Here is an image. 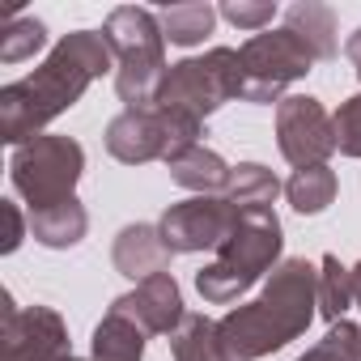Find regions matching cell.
I'll use <instances>...</instances> for the list:
<instances>
[{
    "label": "cell",
    "instance_id": "52a82bcc",
    "mask_svg": "<svg viewBox=\"0 0 361 361\" xmlns=\"http://www.w3.org/2000/svg\"><path fill=\"white\" fill-rule=\"evenodd\" d=\"M310 68H314V56L293 30L281 26V30L251 35L238 47V102H251V106L276 102L281 106L285 90L293 81H302Z\"/></svg>",
    "mask_w": 361,
    "mask_h": 361
},
{
    "label": "cell",
    "instance_id": "44dd1931",
    "mask_svg": "<svg viewBox=\"0 0 361 361\" xmlns=\"http://www.w3.org/2000/svg\"><path fill=\"white\" fill-rule=\"evenodd\" d=\"M336 170L331 166H306V170H293L289 174V183H285V196L293 204V213L302 217H319L327 204H336Z\"/></svg>",
    "mask_w": 361,
    "mask_h": 361
},
{
    "label": "cell",
    "instance_id": "2e32d148",
    "mask_svg": "<svg viewBox=\"0 0 361 361\" xmlns=\"http://www.w3.org/2000/svg\"><path fill=\"white\" fill-rule=\"evenodd\" d=\"M285 30H293L306 47H310V56H314V64H323V60H331L336 56V13L327 9V5H319V0H298V5H289L285 9Z\"/></svg>",
    "mask_w": 361,
    "mask_h": 361
},
{
    "label": "cell",
    "instance_id": "ffe728a7",
    "mask_svg": "<svg viewBox=\"0 0 361 361\" xmlns=\"http://www.w3.org/2000/svg\"><path fill=\"white\" fill-rule=\"evenodd\" d=\"M217 18H221V13L209 5V0H196V5H166V9H157L161 35H166V43H174V47H196V43H204V39L213 35Z\"/></svg>",
    "mask_w": 361,
    "mask_h": 361
},
{
    "label": "cell",
    "instance_id": "f1b7e54d",
    "mask_svg": "<svg viewBox=\"0 0 361 361\" xmlns=\"http://www.w3.org/2000/svg\"><path fill=\"white\" fill-rule=\"evenodd\" d=\"M353 298H357V306H361V264H353Z\"/></svg>",
    "mask_w": 361,
    "mask_h": 361
},
{
    "label": "cell",
    "instance_id": "8992f818",
    "mask_svg": "<svg viewBox=\"0 0 361 361\" xmlns=\"http://www.w3.org/2000/svg\"><path fill=\"white\" fill-rule=\"evenodd\" d=\"M200 136H204L200 119H188V115L166 111V106H123L102 132L106 153L123 166L170 161L183 149L200 145Z\"/></svg>",
    "mask_w": 361,
    "mask_h": 361
},
{
    "label": "cell",
    "instance_id": "9c48e42d",
    "mask_svg": "<svg viewBox=\"0 0 361 361\" xmlns=\"http://www.w3.org/2000/svg\"><path fill=\"white\" fill-rule=\"evenodd\" d=\"M238 217H243V209L230 204L226 196H192V200L170 204L161 213L157 230L174 255H196V251H217L234 234Z\"/></svg>",
    "mask_w": 361,
    "mask_h": 361
},
{
    "label": "cell",
    "instance_id": "6da1fadb",
    "mask_svg": "<svg viewBox=\"0 0 361 361\" xmlns=\"http://www.w3.org/2000/svg\"><path fill=\"white\" fill-rule=\"evenodd\" d=\"M111 68H115V51L106 47L102 30L64 35L35 73H26L0 90V140L22 149L26 140L43 136V128L56 115L73 111L81 102V94Z\"/></svg>",
    "mask_w": 361,
    "mask_h": 361
},
{
    "label": "cell",
    "instance_id": "cb8c5ba5",
    "mask_svg": "<svg viewBox=\"0 0 361 361\" xmlns=\"http://www.w3.org/2000/svg\"><path fill=\"white\" fill-rule=\"evenodd\" d=\"M298 361H361V323H331L319 344H310Z\"/></svg>",
    "mask_w": 361,
    "mask_h": 361
},
{
    "label": "cell",
    "instance_id": "d6986e66",
    "mask_svg": "<svg viewBox=\"0 0 361 361\" xmlns=\"http://www.w3.org/2000/svg\"><path fill=\"white\" fill-rule=\"evenodd\" d=\"M170 357L174 361H230L221 348V336H217V319L188 310L178 331L170 336Z\"/></svg>",
    "mask_w": 361,
    "mask_h": 361
},
{
    "label": "cell",
    "instance_id": "8fae6325",
    "mask_svg": "<svg viewBox=\"0 0 361 361\" xmlns=\"http://www.w3.org/2000/svg\"><path fill=\"white\" fill-rule=\"evenodd\" d=\"M5 353L9 361H64L73 357L68 323L56 306H18L13 293H5Z\"/></svg>",
    "mask_w": 361,
    "mask_h": 361
},
{
    "label": "cell",
    "instance_id": "f546056e",
    "mask_svg": "<svg viewBox=\"0 0 361 361\" xmlns=\"http://www.w3.org/2000/svg\"><path fill=\"white\" fill-rule=\"evenodd\" d=\"M64 361H85V357H64ZM90 361H94V357H90Z\"/></svg>",
    "mask_w": 361,
    "mask_h": 361
},
{
    "label": "cell",
    "instance_id": "603a6c76",
    "mask_svg": "<svg viewBox=\"0 0 361 361\" xmlns=\"http://www.w3.org/2000/svg\"><path fill=\"white\" fill-rule=\"evenodd\" d=\"M43 47H47V26L39 18H18V13L5 18V26H0V64H22Z\"/></svg>",
    "mask_w": 361,
    "mask_h": 361
},
{
    "label": "cell",
    "instance_id": "ba28073f",
    "mask_svg": "<svg viewBox=\"0 0 361 361\" xmlns=\"http://www.w3.org/2000/svg\"><path fill=\"white\" fill-rule=\"evenodd\" d=\"M234 98H238V47H209L204 56H188L170 64L153 106L204 123L213 111H221Z\"/></svg>",
    "mask_w": 361,
    "mask_h": 361
},
{
    "label": "cell",
    "instance_id": "4fadbf2b",
    "mask_svg": "<svg viewBox=\"0 0 361 361\" xmlns=\"http://www.w3.org/2000/svg\"><path fill=\"white\" fill-rule=\"evenodd\" d=\"M170 259H174V251L161 243V230L149 226V221L123 226V230L115 234L111 264H115L119 276H128V281H136V285L149 281V276H157V272H170Z\"/></svg>",
    "mask_w": 361,
    "mask_h": 361
},
{
    "label": "cell",
    "instance_id": "7c38bea8",
    "mask_svg": "<svg viewBox=\"0 0 361 361\" xmlns=\"http://www.w3.org/2000/svg\"><path fill=\"white\" fill-rule=\"evenodd\" d=\"M111 310L128 314L132 323H140L145 336H174L178 323H183V289H178V281L170 272H157L149 281H140L132 293L115 298Z\"/></svg>",
    "mask_w": 361,
    "mask_h": 361
},
{
    "label": "cell",
    "instance_id": "7402d4cb",
    "mask_svg": "<svg viewBox=\"0 0 361 361\" xmlns=\"http://www.w3.org/2000/svg\"><path fill=\"white\" fill-rule=\"evenodd\" d=\"M353 306H357V298H353V268H344L336 255H323L319 259V314L327 323H340Z\"/></svg>",
    "mask_w": 361,
    "mask_h": 361
},
{
    "label": "cell",
    "instance_id": "5b68a950",
    "mask_svg": "<svg viewBox=\"0 0 361 361\" xmlns=\"http://www.w3.org/2000/svg\"><path fill=\"white\" fill-rule=\"evenodd\" d=\"M81 174H85L81 140L56 136V132H43V136L26 140L22 149H13V161H9V183L30 204V213H43V209L64 204V200H77Z\"/></svg>",
    "mask_w": 361,
    "mask_h": 361
},
{
    "label": "cell",
    "instance_id": "5bb4252c",
    "mask_svg": "<svg viewBox=\"0 0 361 361\" xmlns=\"http://www.w3.org/2000/svg\"><path fill=\"white\" fill-rule=\"evenodd\" d=\"M166 170H170V178H174L178 188H188V192H196V196H221L226 183H230V166H226V157L213 153L209 145L183 149L178 157L166 161Z\"/></svg>",
    "mask_w": 361,
    "mask_h": 361
},
{
    "label": "cell",
    "instance_id": "3957f363",
    "mask_svg": "<svg viewBox=\"0 0 361 361\" xmlns=\"http://www.w3.org/2000/svg\"><path fill=\"white\" fill-rule=\"evenodd\" d=\"M281 247H285L281 217L272 209H243L234 234L196 272V293L209 306H234L255 281H264L281 264Z\"/></svg>",
    "mask_w": 361,
    "mask_h": 361
},
{
    "label": "cell",
    "instance_id": "83f0119b",
    "mask_svg": "<svg viewBox=\"0 0 361 361\" xmlns=\"http://www.w3.org/2000/svg\"><path fill=\"white\" fill-rule=\"evenodd\" d=\"M344 56H348V64H353V73L361 77V26L348 35V43H344Z\"/></svg>",
    "mask_w": 361,
    "mask_h": 361
},
{
    "label": "cell",
    "instance_id": "9a60e30c",
    "mask_svg": "<svg viewBox=\"0 0 361 361\" xmlns=\"http://www.w3.org/2000/svg\"><path fill=\"white\" fill-rule=\"evenodd\" d=\"M90 234V213L81 200H64L56 209L30 213V238L47 251H73Z\"/></svg>",
    "mask_w": 361,
    "mask_h": 361
},
{
    "label": "cell",
    "instance_id": "d4e9b609",
    "mask_svg": "<svg viewBox=\"0 0 361 361\" xmlns=\"http://www.w3.org/2000/svg\"><path fill=\"white\" fill-rule=\"evenodd\" d=\"M230 26L238 30H251V35H264L276 18V5H268V0H226V5L217 9Z\"/></svg>",
    "mask_w": 361,
    "mask_h": 361
},
{
    "label": "cell",
    "instance_id": "277c9868",
    "mask_svg": "<svg viewBox=\"0 0 361 361\" xmlns=\"http://www.w3.org/2000/svg\"><path fill=\"white\" fill-rule=\"evenodd\" d=\"M102 39L115 51V94L123 106H153L157 90L170 73L166 64V35L153 9L119 5L102 22Z\"/></svg>",
    "mask_w": 361,
    "mask_h": 361
},
{
    "label": "cell",
    "instance_id": "30bf717a",
    "mask_svg": "<svg viewBox=\"0 0 361 361\" xmlns=\"http://www.w3.org/2000/svg\"><path fill=\"white\" fill-rule=\"evenodd\" d=\"M276 149L293 170L327 166V157L336 153V123L327 106L310 94H289L276 106Z\"/></svg>",
    "mask_w": 361,
    "mask_h": 361
},
{
    "label": "cell",
    "instance_id": "e0dca14e",
    "mask_svg": "<svg viewBox=\"0 0 361 361\" xmlns=\"http://www.w3.org/2000/svg\"><path fill=\"white\" fill-rule=\"evenodd\" d=\"M94 361H145V331L119 310H106L94 327Z\"/></svg>",
    "mask_w": 361,
    "mask_h": 361
},
{
    "label": "cell",
    "instance_id": "7a4b0ae2",
    "mask_svg": "<svg viewBox=\"0 0 361 361\" xmlns=\"http://www.w3.org/2000/svg\"><path fill=\"white\" fill-rule=\"evenodd\" d=\"M319 314V268L306 259H281L259 298L226 310L217 319V336L230 361H259L306 336Z\"/></svg>",
    "mask_w": 361,
    "mask_h": 361
},
{
    "label": "cell",
    "instance_id": "ac0fdd59",
    "mask_svg": "<svg viewBox=\"0 0 361 361\" xmlns=\"http://www.w3.org/2000/svg\"><path fill=\"white\" fill-rule=\"evenodd\" d=\"M281 178L264 166V161H238L230 166V183H226V200L238 209H272V200L281 196Z\"/></svg>",
    "mask_w": 361,
    "mask_h": 361
},
{
    "label": "cell",
    "instance_id": "4316f807",
    "mask_svg": "<svg viewBox=\"0 0 361 361\" xmlns=\"http://www.w3.org/2000/svg\"><path fill=\"white\" fill-rule=\"evenodd\" d=\"M0 213H5V243H0V251L13 255V251L26 243V234H30V221L22 217V209H18L13 200H0Z\"/></svg>",
    "mask_w": 361,
    "mask_h": 361
},
{
    "label": "cell",
    "instance_id": "484cf974",
    "mask_svg": "<svg viewBox=\"0 0 361 361\" xmlns=\"http://www.w3.org/2000/svg\"><path fill=\"white\" fill-rule=\"evenodd\" d=\"M331 123H336V149H340L344 157H361V94L344 98V102L336 106Z\"/></svg>",
    "mask_w": 361,
    "mask_h": 361
}]
</instances>
